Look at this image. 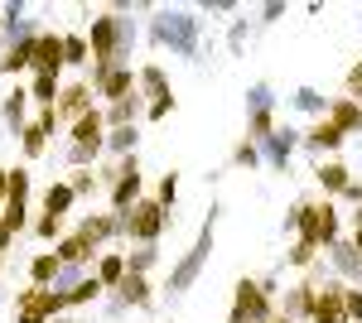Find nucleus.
I'll list each match as a JSON object with an SVG mask.
<instances>
[{
    "mask_svg": "<svg viewBox=\"0 0 362 323\" xmlns=\"http://www.w3.org/2000/svg\"><path fill=\"white\" fill-rule=\"evenodd\" d=\"M97 280H102V285H107V290H112V285H121V280H126V256H102V266H97Z\"/></svg>",
    "mask_w": 362,
    "mask_h": 323,
    "instance_id": "24",
    "label": "nucleus"
},
{
    "mask_svg": "<svg viewBox=\"0 0 362 323\" xmlns=\"http://www.w3.org/2000/svg\"><path fill=\"white\" fill-rule=\"evenodd\" d=\"M232 319L271 323V290L256 285V280H242V285H237V299H232Z\"/></svg>",
    "mask_w": 362,
    "mask_h": 323,
    "instance_id": "5",
    "label": "nucleus"
},
{
    "mask_svg": "<svg viewBox=\"0 0 362 323\" xmlns=\"http://www.w3.org/2000/svg\"><path fill=\"white\" fill-rule=\"evenodd\" d=\"M15 323H44V319H34V314H15Z\"/></svg>",
    "mask_w": 362,
    "mask_h": 323,
    "instance_id": "46",
    "label": "nucleus"
},
{
    "mask_svg": "<svg viewBox=\"0 0 362 323\" xmlns=\"http://www.w3.org/2000/svg\"><path fill=\"white\" fill-rule=\"evenodd\" d=\"M58 309H68V295H63V290H44V285H34V290L20 295V309H15V314H34V319L54 323Z\"/></svg>",
    "mask_w": 362,
    "mask_h": 323,
    "instance_id": "8",
    "label": "nucleus"
},
{
    "mask_svg": "<svg viewBox=\"0 0 362 323\" xmlns=\"http://www.w3.org/2000/svg\"><path fill=\"white\" fill-rule=\"evenodd\" d=\"M102 145H107V116L102 111H87L83 121H73V160L78 164L97 160Z\"/></svg>",
    "mask_w": 362,
    "mask_h": 323,
    "instance_id": "4",
    "label": "nucleus"
},
{
    "mask_svg": "<svg viewBox=\"0 0 362 323\" xmlns=\"http://www.w3.org/2000/svg\"><path fill=\"white\" fill-rule=\"evenodd\" d=\"M92 184H97V179H92V174H78V179H73V193H78V198H83V193H92Z\"/></svg>",
    "mask_w": 362,
    "mask_h": 323,
    "instance_id": "43",
    "label": "nucleus"
},
{
    "mask_svg": "<svg viewBox=\"0 0 362 323\" xmlns=\"http://www.w3.org/2000/svg\"><path fill=\"white\" fill-rule=\"evenodd\" d=\"M25 102H29V92H20V87L5 97V121H10V126H20V116H25Z\"/></svg>",
    "mask_w": 362,
    "mask_h": 323,
    "instance_id": "32",
    "label": "nucleus"
},
{
    "mask_svg": "<svg viewBox=\"0 0 362 323\" xmlns=\"http://www.w3.org/2000/svg\"><path fill=\"white\" fill-rule=\"evenodd\" d=\"M140 87L150 92V121H160L169 107H174V97H169V82L160 68H140Z\"/></svg>",
    "mask_w": 362,
    "mask_h": 323,
    "instance_id": "11",
    "label": "nucleus"
},
{
    "mask_svg": "<svg viewBox=\"0 0 362 323\" xmlns=\"http://www.w3.org/2000/svg\"><path fill=\"white\" fill-rule=\"evenodd\" d=\"M208 251H213V217H208V227H203V237L194 242V251L179 261V270L169 275V295H184L189 285L198 280V270H203V261H208Z\"/></svg>",
    "mask_w": 362,
    "mask_h": 323,
    "instance_id": "6",
    "label": "nucleus"
},
{
    "mask_svg": "<svg viewBox=\"0 0 362 323\" xmlns=\"http://www.w3.org/2000/svg\"><path fill=\"white\" fill-rule=\"evenodd\" d=\"M348 97L362 107V63H353V68H348Z\"/></svg>",
    "mask_w": 362,
    "mask_h": 323,
    "instance_id": "38",
    "label": "nucleus"
},
{
    "mask_svg": "<svg viewBox=\"0 0 362 323\" xmlns=\"http://www.w3.org/2000/svg\"><path fill=\"white\" fill-rule=\"evenodd\" d=\"M34 232H39V237H58V232H63V217L44 213V217H39V222H34Z\"/></svg>",
    "mask_w": 362,
    "mask_h": 323,
    "instance_id": "37",
    "label": "nucleus"
},
{
    "mask_svg": "<svg viewBox=\"0 0 362 323\" xmlns=\"http://www.w3.org/2000/svg\"><path fill=\"white\" fill-rule=\"evenodd\" d=\"M174 193H179V179H174V174H165V184H160V203H174Z\"/></svg>",
    "mask_w": 362,
    "mask_h": 323,
    "instance_id": "40",
    "label": "nucleus"
},
{
    "mask_svg": "<svg viewBox=\"0 0 362 323\" xmlns=\"http://www.w3.org/2000/svg\"><path fill=\"white\" fill-rule=\"evenodd\" d=\"M0 203H10V169H0Z\"/></svg>",
    "mask_w": 362,
    "mask_h": 323,
    "instance_id": "45",
    "label": "nucleus"
},
{
    "mask_svg": "<svg viewBox=\"0 0 362 323\" xmlns=\"http://www.w3.org/2000/svg\"><path fill=\"white\" fill-rule=\"evenodd\" d=\"M116 232H126V237H136V242H155L160 232H165V203L160 198H140L131 213L116 217Z\"/></svg>",
    "mask_w": 362,
    "mask_h": 323,
    "instance_id": "2",
    "label": "nucleus"
},
{
    "mask_svg": "<svg viewBox=\"0 0 362 323\" xmlns=\"http://www.w3.org/2000/svg\"><path fill=\"white\" fill-rule=\"evenodd\" d=\"M309 319L314 323H348V290L338 285H314V304H309Z\"/></svg>",
    "mask_w": 362,
    "mask_h": 323,
    "instance_id": "7",
    "label": "nucleus"
},
{
    "mask_svg": "<svg viewBox=\"0 0 362 323\" xmlns=\"http://www.w3.org/2000/svg\"><path fill=\"white\" fill-rule=\"evenodd\" d=\"M87 54H92V49H87L83 34H63V58H68V63H87Z\"/></svg>",
    "mask_w": 362,
    "mask_h": 323,
    "instance_id": "30",
    "label": "nucleus"
},
{
    "mask_svg": "<svg viewBox=\"0 0 362 323\" xmlns=\"http://www.w3.org/2000/svg\"><path fill=\"white\" fill-rule=\"evenodd\" d=\"M348 319H362V290H348Z\"/></svg>",
    "mask_w": 362,
    "mask_h": 323,
    "instance_id": "42",
    "label": "nucleus"
},
{
    "mask_svg": "<svg viewBox=\"0 0 362 323\" xmlns=\"http://www.w3.org/2000/svg\"><path fill=\"white\" fill-rule=\"evenodd\" d=\"M116 290H121V299H126V304H140V309L150 304V285H145V275H136V270H126V280H121Z\"/></svg>",
    "mask_w": 362,
    "mask_h": 323,
    "instance_id": "20",
    "label": "nucleus"
},
{
    "mask_svg": "<svg viewBox=\"0 0 362 323\" xmlns=\"http://www.w3.org/2000/svg\"><path fill=\"white\" fill-rule=\"evenodd\" d=\"M271 323H290V319H271Z\"/></svg>",
    "mask_w": 362,
    "mask_h": 323,
    "instance_id": "48",
    "label": "nucleus"
},
{
    "mask_svg": "<svg viewBox=\"0 0 362 323\" xmlns=\"http://www.w3.org/2000/svg\"><path fill=\"white\" fill-rule=\"evenodd\" d=\"M58 270H63V261H58V256H34V266H29V280L49 290V280H58Z\"/></svg>",
    "mask_w": 362,
    "mask_h": 323,
    "instance_id": "23",
    "label": "nucleus"
},
{
    "mask_svg": "<svg viewBox=\"0 0 362 323\" xmlns=\"http://www.w3.org/2000/svg\"><path fill=\"white\" fill-rule=\"evenodd\" d=\"M295 107H305V111H324V97H319L314 87H300V92H295Z\"/></svg>",
    "mask_w": 362,
    "mask_h": 323,
    "instance_id": "35",
    "label": "nucleus"
},
{
    "mask_svg": "<svg viewBox=\"0 0 362 323\" xmlns=\"http://www.w3.org/2000/svg\"><path fill=\"white\" fill-rule=\"evenodd\" d=\"M25 213H29V203H20V198H10V203L0 208V217L10 222V232H25Z\"/></svg>",
    "mask_w": 362,
    "mask_h": 323,
    "instance_id": "31",
    "label": "nucleus"
},
{
    "mask_svg": "<svg viewBox=\"0 0 362 323\" xmlns=\"http://www.w3.org/2000/svg\"><path fill=\"white\" fill-rule=\"evenodd\" d=\"M34 39H39V34H29V39H20V44H10V54L0 58V73H25L29 63H34Z\"/></svg>",
    "mask_w": 362,
    "mask_h": 323,
    "instance_id": "15",
    "label": "nucleus"
},
{
    "mask_svg": "<svg viewBox=\"0 0 362 323\" xmlns=\"http://www.w3.org/2000/svg\"><path fill=\"white\" fill-rule=\"evenodd\" d=\"M102 290H107V285H102L97 275H92V280H78V285L68 290V304H87V299H97V295H102Z\"/></svg>",
    "mask_w": 362,
    "mask_h": 323,
    "instance_id": "28",
    "label": "nucleus"
},
{
    "mask_svg": "<svg viewBox=\"0 0 362 323\" xmlns=\"http://www.w3.org/2000/svg\"><path fill=\"white\" fill-rule=\"evenodd\" d=\"M87 111H97L92 107V87H63V97H58V116H73V121H83Z\"/></svg>",
    "mask_w": 362,
    "mask_h": 323,
    "instance_id": "13",
    "label": "nucleus"
},
{
    "mask_svg": "<svg viewBox=\"0 0 362 323\" xmlns=\"http://www.w3.org/2000/svg\"><path fill=\"white\" fill-rule=\"evenodd\" d=\"M290 227H300V242H305V246H334L338 242L334 203H295Z\"/></svg>",
    "mask_w": 362,
    "mask_h": 323,
    "instance_id": "1",
    "label": "nucleus"
},
{
    "mask_svg": "<svg viewBox=\"0 0 362 323\" xmlns=\"http://www.w3.org/2000/svg\"><path fill=\"white\" fill-rule=\"evenodd\" d=\"M73 184H49V193H44V213H54V217H63L68 208H73Z\"/></svg>",
    "mask_w": 362,
    "mask_h": 323,
    "instance_id": "21",
    "label": "nucleus"
},
{
    "mask_svg": "<svg viewBox=\"0 0 362 323\" xmlns=\"http://www.w3.org/2000/svg\"><path fill=\"white\" fill-rule=\"evenodd\" d=\"M131 145H136V126H121L107 135V150H131Z\"/></svg>",
    "mask_w": 362,
    "mask_h": 323,
    "instance_id": "33",
    "label": "nucleus"
},
{
    "mask_svg": "<svg viewBox=\"0 0 362 323\" xmlns=\"http://www.w3.org/2000/svg\"><path fill=\"white\" fill-rule=\"evenodd\" d=\"M63 63H68V58H63V34H39V39H34V73L58 78Z\"/></svg>",
    "mask_w": 362,
    "mask_h": 323,
    "instance_id": "10",
    "label": "nucleus"
},
{
    "mask_svg": "<svg viewBox=\"0 0 362 323\" xmlns=\"http://www.w3.org/2000/svg\"><path fill=\"white\" fill-rule=\"evenodd\" d=\"M155 39L169 44L174 54H194L198 20H194V15H184V10H165V15H155Z\"/></svg>",
    "mask_w": 362,
    "mask_h": 323,
    "instance_id": "3",
    "label": "nucleus"
},
{
    "mask_svg": "<svg viewBox=\"0 0 362 323\" xmlns=\"http://www.w3.org/2000/svg\"><path fill=\"white\" fill-rule=\"evenodd\" d=\"M10 242H15V232H10V222L0 217V251H10Z\"/></svg>",
    "mask_w": 362,
    "mask_h": 323,
    "instance_id": "44",
    "label": "nucleus"
},
{
    "mask_svg": "<svg viewBox=\"0 0 362 323\" xmlns=\"http://www.w3.org/2000/svg\"><path fill=\"white\" fill-rule=\"evenodd\" d=\"M136 82H140V73H131V68H112V73H102V78H97V92H102V97H112V107H116V102L136 97Z\"/></svg>",
    "mask_w": 362,
    "mask_h": 323,
    "instance_id": "12",
    "label": "nucleus"
},
{
    "mask_svg": "<svg viewBox=\"0 0 362 323\" xmlns=\"http://www.w3.org/2000/svg\"><path fill=\"white\" fill-rule=\"evenodd\" d=\"M329 121H334L343 135H353L362 126V107L353 102V97H343V102H334V107H329Z\"/></svg>",
    "mask_w": 362,
    "mask_h": 323,
    "instance_id": "14",
    "label": "nucleus"
},
{
    "mask_svg": "<svg viewBox=\"0 0 362 323\" xmlns=\"http://www.w3.org/2000/svg\"><path fill=\"white\" fill-rule=\"evenodd\" d=\"M261 145H266V160H271V164H285V160H290V150L300 145V135H295V131H276L271 140H261Z\"/></svg>",
    "mask_w": 362,
    "mask_h": 323,
    "instance_id": "18",
    "label": "nucleus"
},
{
    "mask_svg": "<svg viewBox=\"0 0 362 323\" xmlns=\"http://www.w3.org/2000/svg\"><path fill=\"white\" fill-rule=\"evenodd\" d=\"M329 251H334V266L343 270V275H353V280H362V256L353 251V242H334Z\"/></svg>",
    "mask_w": 362,
    "mask_h": 323,
    "instance_id": "19",
    "label": "nucleus"
},
{
    "mask_svg": "<svg viewBox=\"0 0 362 323\" xmlns=\"http://www.w3.org/2000/svg\"><path fill=\"white\" fill-rule=\"evenodd\" d=\"M112 203H116V213H131V208L140 203V169H136V160H121L116 184H112Z\"/></svg>",
    "mask_w": 362,
    "mask_h": 323,
    "instance_id": "9",
    "label": "nucleus"
},
{
    "mask_svg": "<svg viewBox=\"0 0 362 323\" xmlns=\"http://www.w3.org/2000/svg\"><path fill=\"white\" fill-rule=\"evenodd\" d=\"M34 102H44V107H58V78H44V73H34V92H29Z\"/></svg>",
    "mask_w": 362,
    "mask_h": 323,
    "instance_id": "25",
    "label": "nucleus"
},
{
    "mask_svg": "<svg viewBox=\"0 0 362 323\" xmlns=\"http://www.w3.org/2000/svg\"><path fill=\"white\" fill-rule=\"evenodd\" d=\"M136 97H126V102H116L112 107V116H107V121H112V131H121V126H136Z\"/></svg>",
    "mask_w": 362,
    "mask_h": 323,
    "instance_id": "29",
    "label": "nucleus"
},
{
    "mask_svg": "<svg viewBox=\"0 0 362 323\" xmlns=\"http://www.w3.org/2000/svg\"><path fill=\"white\" fill-rule=\"evenodd\" d=\"M20 140H25V155H29V160H34V155H44V145H49V131H44L39 121H29V126H25V135H20Z\"/></svg>",
    "mask_w": 362,
    "mask_h": 323,
    "instance_id": "27",
    "label": "nucleus"
},
{
    "mask_svg": "<svg viewBox=\"0 0 362 323\" xmlns=\"http://www.w3.org/2000/svg\"><path fill=\"white\" fill-rule=\"evenodd\" d=\"M305 145H309V150H338V145H343V131H338L334 121L324 116V121H319V126L305 135Z\"/></svg>",
    "mask_w": 362,
    "mask_h": 323,
    "instance_id": "17",
    "label": "nucleus"
},
{
    "mask_svg": "<svg viewBox=\"0 0 362 323\" xmlns=\"http://www.w3.org/2000/svg\"><path fill=\"white\" fill-rule=\"evenodd\" d=\"M227 323H242V319H227Z\"/></svg>",
    "mask_w": 362,
    "mask_h": 323,
    "instance_id": "49",
    "label": "nucleus"
},
{
    "mask_svg": "<svg viewBox=\"0 0 362 323\" xmlns=\"http://www.w3.org/2000/svg\"><path fill=\"white\" fill-rule=\"evenodd\" d=\"M256 160H261V155H256V145H251V140H247V145H237V164H256Z\"/></svg>",
    "mask_w": 362,
    "mask_h": 323,
    "instance_id": "41",
    "label": "nucleus"
},
{
    "mask_svg": "<svg viewBox=\"0 0 362 323\" xmlns=\"http://www.w3.org/2000/svg\"><path fill=\"white\" fill-rule=\"evenodd\" d=\"M87 251H92V242H87L83 232H73V237H63V242H58V261H63V266H83L87 261Z\"/></svg>",
    "mask_w": 362,
    "mask_h": 323,
    "instance_id": "16",
    "label": "nucleus"
},
{
    "mask_svg": "<svg viewBox=\"0 0 362 323\" xmlns=\"http://www.w3.org/2000/svg\"><path fill=\"white\" fill-rule=\"evenodd\" d=\"M10 198H20V203L29 198V174L25 169H10Z\"/></svg>",
    "mask_w": 362,
    "mask_h": 323,
    "instance_id": "36",
    "label": "nucleus"
},
{
    "mask_svg": "<svg viewBox=\"0 0 362 323\" xmlns=\"http://www.w3.org/2000/svg\"><path fill=\"white\" fill-rule=\"evenodd\" d=\"M353 251H358V256H362V227H358V237H353Z\"/></svg>",
    "mask_w": 362,
    "mask_h": 323,
    "instance_id": "47",
    "label": "nucleus"
},
{
    "mask_svg": "<svg viewBox=\"0 0 362 323\" xmlns=\"http://www.w3.org/2000/svg\"><path fill=\"white\" fill-rule=\"evenodd\" d=\"M247 102H251V111H271V87H266V82H256V87L247 92Z\"/></svg>",
    "mask_w": 362,
    "mask_h": 323,
    "instance_id": "34",
    "label": "nucleus"
},
{
    "mask_svg": "<svg viewBox=\"0 0 362 323\" xmlns=\"http://www.w3.org/2000/svg\"><path fill=\"white\" fill-rule=\"evenodd\" d=\"M309 261H314V246L295 242V251H290V266H309Z\"/></svg>",
    "mask_w": 362,
    "mask_h": 323,
    "instance_id": "39",
    "label": "nucleus"
},
{
    "mask_svg": "<svg viewBox=\"0 0 362 323\" xmlns=\"http://www.w3.org/2000/svg\"><path fill=\"white\" fill-rule=\"evenodd\" d=\"M319 184H324L329 193H343L353 179H348V169H343V164H324V169H319Z\"/></svg>",
    "mask_w": 362,
    "mask_h": 323,
    "instance_id": "26",
    "label": "nucleus"
},
{
    "mask_svg": "<svg viewBox=\"0 0 362 323\" xmlns=\"http://www.w3.org/2000/svg\"><path fill=\"white\" fill-rule=\"evenodd\" d=\"M78 232L97 246V242H107V237L116 232V217H102V213H97V217H83V227H78Z\"/></svg>",
    "mask_w": 362,
    "mask_h": 323,
    "instance_id": "22",
    "label": "nucleus"
}]
</instances>
